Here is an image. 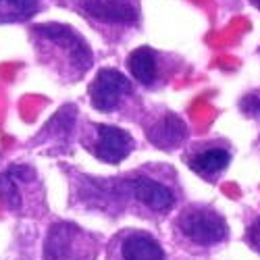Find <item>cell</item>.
Wrapping results in <instances>:
<instances>
[{"label": "cell", "mask_w": 260, "mask_h": 260, "mask_svg": "<svg viewBox=\"0 0 260 260\" xmlns=\"http://www.w3.org/2000/svg\"><path fill=\"white\" fill-rule=\"evenodd\" d=\"M229 162H231V152L225 146H216V144L202 146L187 156V167L206 181L219 179L227 171Z\"/></svg>", "instance_id": "30bf717a"}, {"label": "cell", "mask_w": 260, "mask_h": 260, "mask_svg": "<svg viewBox=\"0 0 260 260\" xmlns=\"http://www.w3.org/2000/svg\"><path fill=\"white\" fill-rule=\"evenodd\" d=\"M144 132H146L148 142L152 146H156L158 150H175V148H179L187 140V134H189L185 121L179 115L171 113V111H162L150 123H146Z\"/></svg>", "instance_id": "9c48e42d"}, {"label": "cell", "mask_w": 260, "mask_h": 260, "mask_svg": "<svg viewBox=\"0 0 260 260\" xmlns=\"http://www.w3.org/2000/svg\"><path fill=\"white\" fill-rule=\"evenodd\" d=\"M240 108L246 117L252 119H260V94L258 92H250L240 100Z\"/></svg>", "instance_id": "5bb4252c"}, {"label": "cell", "mask_w": 260, "mask_h": 260, "mask_svg": "<svg viewBox=\"0 0 260 260\" xmlns=\"http://www.w3.org/2000/svg\"><path fill=\"white\" fill-rule=\"evenodd\" d=\"M75 121H77V108L73 104H64L62 108L48 119V123L44 125V129L38 134L36 144H64L69 142L73 129H75Z\"/></svg>", "instance_id": "8fae6325"}, {"label": "cell", "mask_w": 260, "mask_h": 260, "mask_svg": "<svg viewBox=\"0 0 260 260\" xmlns=\"http://www.w3.org/2000/svg\"><path fill=\"white\" fill-rule=\"evenodd\" d=\"M104 260H167V252L150 231L127 227L108 240Z\"/></svg>", "instance_id": "8992f818"}, {"label": "cell", "mask_w": 260, "mask_h": 260, "mask_svg": "<svg viewBox=\"0 0 260 260\" xmlns=\"http://www.w3.org/2000/svg\"><path fill=\"white\" fill-rule=\"evenodd\" d=\"M81 15L106 25L132 27L140 23L138 0H77Z\"/></svg>", "instance_id": "ba28073f"}, {"label": "cell", "mask_w": 260, "mask_h": 260, "mask_svg": "<svg viewBox=\"0 0 260 260\" xmlns=\"http://www.w3.org/2000/svg\"><path fill=\"white\" fill-rule=\"evenodd\" d=\"M246 240H248V246H252L256 252H260V219H256L252 225H248Z\"/></svg>", "instance_id": "9a60e30c"}, {"label": "cell", "mask_w": 260, "mask_h": 260, "mask_svg": "<svg viewBox=\"0 0 260 260\" xmlns=\"http://www.w3.org/2000/svg\"><path fill=\"white\" fill-rule=\"evenodd\" d=\"M40 9V0H0V25L29 21Z\"/></svg>", "instance_id": "4fadbf2b"}, {"label": "cell", "mask_w": 260, "mask_h": 260, "mask_svg": "<svg viewBox=\"0 0 260 260\" xmlns=\"http://www.w3.org/2000/svg\"><path fill=\"white\" fill-rule=\"evenodd\" d=\"M0 202L23 219H40L46 214V189L38 171L29 165L15 162L0 173Z\"/></svg>", "instance_id": "7a4b0ae2"}, {"label": "cell", "mask_w": 260, "mask_h": 260, "mask_svg": "<svg viewBox=\"0 0 260 260\" xmlns=\"http://www.w3.org/2000/svg\"><path fill=\"white\" fill-rule=\"evenodd\" d=\"M31 42L40 54V60L67 81L81 79L94 64L92 48L71 25L54 23V21L34 25Z\"/></svg>", "instance_id": "6da1fadb"}, {"label": "cell", "mask_w": 260, "mask_h": 260, "mask_svg": "<svg viewBox=\"0 0 260 260\" xmlns=\"http://www.w3.org/2000/svg\"><path fill=\"white\" fill-rule=\"evenodd\" d=\"M100 240L71 221H56L48 227L42 260H98Z\"/></svg>", "instance_id": "277c9868"}, {"label": "cell", "mask_w": 260, "mask_h": 260, "mask_svg": "<svg viewBox=\"0 0 260 260\" xmlns=\"http://www.w3.org/2000/svg\"><path fill=\"white\" fill-rule=\"evenodd\" d=\"M175 237L181 246L206 250L219 246L227 240L229 227L221 212H216L210 206L191 204L185 206L175 219Z\"/></svg>", "instance_id": "3957f363"}, {"label": "cell", "mask_w": 260, "mask_h": 260, "mask_svg": "<svg viewBox=\"0 0 260 260\" xmlns=\"http://www.w3.org/2000/svg\"><path fill=\"white\" fill-rule=\"evenodd\" d=\"M92 106L100 113H115L132 96V81L117 69H100L88 88Z\"/></svg>", "instance_id": "52a82bcc"}, {"label": "cell", "mask_w": 260, "mask_h": 260, "mask_svg": "<svg viewBox=\"0 0 260 260\" xmlns=\"http://www.w3.org/2000/svg\"><path fill=\"white\" fill-rule=\"evenodd\" d=\"M252 5H254L258 11H260V0H252Z\"/></svg>", "instance_id": "2e32d148"}, {"label": "cell", "mask_w": 260, "mask_h": 260, "mask_svg": "<svg viewBox=\"0 0 260 260\" xmlns=\"http://www.w3.org/2000/svg\"><path fill=\"white\" fill-rule=\"evenodd\" d=\"M81 146L100 162L121 165L136 150V140L123 127L90 123L81 138Z\"/></svg>", "instance_id": "5b68a950"}, {"label": "cell", "mask_w": 260, "mask_h": 260, "mask_svg": "<svg viewBox=\"0 0 260 260\" xmlns=\"http://www.w3.org/2000/svg\"><path fill=\"white\" fill-rule=\"evenodd\" d=\"M127 71L146 88H152L158 79V54L150 46H140L127 56Z\"/></svg>", "instance_id": "7c38bea8"}]
</instances>
